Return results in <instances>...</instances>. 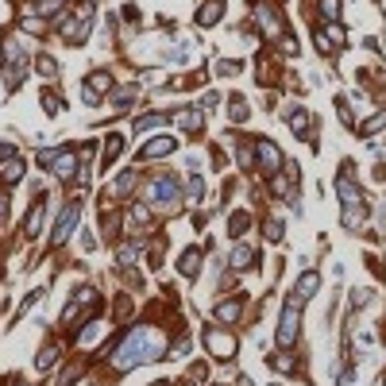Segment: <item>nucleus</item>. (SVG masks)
<instances>
[{
	"label": "nucleus",
	"mask_w": 386,
	"mask_h": 386,
	"mask_svg": "<svg viewBox=\"0 0 386 386\" xmlns=\"http://www.w3.org/2000/svg\"><path fill=\"white\" fill-rule=\"evenodd\" d=\"M251 267H259V255H255V247L251 244H244V239H236L232 244V251H228V270H251Z\"/></svg>",
	"instance_id": "obj_14"
},
{
	"label": "nucleus",
	"mask_w": 386,
	"mask_h": 386,
	"mask_svg": "<svg viewBox=\"0 0 386 386\" xmlns=\"http://www.w3.org/2000/svg\"><path fill=\"white\" fill-rule=\"evenodd\" d=\"M170 120H174L178 131H185V135H201V128H205V116H201V108H182V112H174Z\"/></svg>",
	"instance_id": "obj_16"
},
{
	"label": "nucleus",
	"mask_w": 386,
	"mask_h": 386,
	"mask_svg": "<svg viewBox=\"0 0 386 386\" xmlns=\"http://www.w3.org/2000/svg\"><path fill=\"white\" fill-rule=\"evenodd\" d=\"M81 100H85V105H100V97L89 89V85H81Z\"/></svg>",
	"instance_id": "obj_48"
},
{
	"label": "nucleus",
	"mask_w": 386,
	"mask_h": 386,
	"mask_svg": "<svg viewBox=\"0 0 386 386\" xmlns=\"http://www.w3.org/2000/svg\"><path fill=\"white\" fill-rule=\"evenodd\" d=\"M178 151V139L174 135H151L143 147H139V162H159V159H170Z\"/></svg>",
	"instance_id": "obj_11"
},
{
	"label": "nucleus",
	"mask_w": 386,
	"mask_h": 386,
	"mask_svg": "<svg viewBox=\"0 0 386 386\" xmlns=\"http://www.w3.org/2000/svg\"><path fill=\"white\" fill-rule=\"evenodd\" d=\"M224 0H205V4L197 8V27H216V23L224 20Z\"/></svg>",
	"instance_id": "obj_19"
},
{
	"label": "nucleus",
	"mask_w": 386,
	"mask_h": 386,
	"mask_svg": "<svg viewBox=\"0 0 386 386\" xmlns=\"http://www.w3.org/2000/svg\"><path fill=\"white\" fill-rule=\"evenodd\" d=\"M85 85H89V89L97 93V97H105V93L116 85V77H112V69H93V74L85 77Z\"/></svg>",
	"instance_id": "obj_24"
},
{
	"label": "nucleus",
	"mask_w": 386,
	"mask_h": 386,
	"mask_svg": "<svg viewBox=\"0 0 386 386\" xmlns=\"http://www.w3.org/2000/svg\"><path fill=\"white\" fill-rule=\"evenodd\" d=\"M35 69H39L43 77H54V74H58V62H54L51 54H39V58H35Z\"/></svg>",
	"instance_id": "obj_41"
},
{
	"label": "nucleus",
	"mask_w": 386,
	"mask_h": 386,
	"mask_svg": "<svg viewBox=\"0 0 386 386\" xmlns=\"http://www.w3.org/2000/svg\"><path fill=\"white\" fill-rule=\"evenodd\" d=\"M112 313H116V321H128V317H131V313H135V305H131V301H128V298H120V305H116V309H112Z\"/></svg>",
	"instance_id": "obj_45"
},
{
	"label": "nucleus",
	"mask_w": 386,
	"mask_h": 386,
	"mask_svg": "<svg viewBox=\"0 0 386 386\" xmlns=\"http://www.w3.org/2000/svg\"><path fill=\"white\" fill-rule=\"evenodd\" d=\"M185 193H189L193 201H201V193H205V182H201V174H189V182H185Z\"/></svg>",
	"instance_id": "obj_44"
},
{
	"label": "nucleus",
	"mask_w": 386,
	"mask_h": 386,
	"mask_svg": "<svg viewBox=\"0 0 386 386\" xmlns=\"http://www.w3.org/2000/svg\"><path fill=\"white\" fill-rule=\"evenodd\" d=\"M317 12H321V23H336L344 12V0H317Z\"/></svg>",
	"instance_id": "obj_30"
},
{
	"label": "nucleus",
	"mask_w": 386,
	"mask_h": 386,
	"mask_svg": "<svg viewBox=\"0 0 386 386\" xmlns=\"http://www.w3.org/2000/svg\"><path fill=\"white\" fill-rule=\"evenodd\" d=\"M35 367H39V371H43V375H46V371H51V367H58V344H46V347H43V352H39V359H35Z\"/></svg>",
	"instance_id": "obj_33"
},
{
	"label": "nucleus",
	"mask_w": 386,
	"mask_h": 386,
	"mask_svg": "<svg viewBox=\"0 0 386 386\" xmlns=\"http://www.w3.org/2000/svg\"><path fill=\"white\" fill-rule=\"evenodd\" d=\"M166 347H170V340L159 324H139V328H131L128 336L120 340V347L112 352L108 363H112L116 375H128L139 363H159L162 355H166Z\"/></svg>",
	"instance_id": "obj_1"
},
{
	"label": "nucleus",
	"mask_w": 386,
	"mask_h": 386,
	"mask_svg": "<svg viewBox=\"0 0 386 386\" xmlns=\"http://www.w3.org/2000/svg\"><path fill=\"white\" fill-rule=\"evenodd\" d=\"M247 313V298L244 293H228V298H220L213 305V321L216 324H239Z\"/></svg>",
	"instance_id": "obj_9"
},
{
	"label": "nucleus",
	"mask_w": 386,
	"mask_h": 386,
	"mask_svg": "<svg viewBox=\"0 0 386 386\" xmlns=\"http://www.w3.org/2000/svg\"><path fill=\"white\" fill-rule=\"evenodd\" d=\"M128 220H131V228H151V224H154V216H151V208H147V205H135V208H131V213H128Z\"/></svg>",
	"instance_id": "obj_34"
},
{
	"label": "nucleus",
	"mask_w": 386,
	"mask_h": 386,
	"mask_svg": "<svg viewBox=\"0 0 386 386\" xmlns=\"http://www.w3.org/2000/svg\"><path fill=\"white\" fill-rule=\"evenodd\" d=\"M15 159V147L12 143H0V162H12Z\"/></svg>",
	"instance_id": "obj_49"
},
{
	"label": "nucleus",
	"mask_w": 386,
	"mask_h": 386,
	"mask_svg": "<svg viewBox=\"0 0 386 386\" xmlns=\"http://www.w3.org/2000/svg\"><path fill=\"white\" fill-rule=\"evenodd\" d=\"M262 236H267V244H282V220H278V216H267V220H262Z\"/></svg>",
	"instance_id": "obj_37"
},
{
	"label": "nucleus",
	"mask_w": 386,
	"mask_h": 386,
	"mask_svg": "<svg viewBox=\"0 0 386 386\" xmlns=\"http://www.w3.org/2000/svg\"><path fill=\"white\" fill-rule=\"evenodd\" d=\"M313 43H317V51H321V54H332V51H336V43H332V35H328V27H317V35H313Z\"/></svg>",
	"instance_id": "obj_40"
},
{
	"label": "nucleus",
	"mask_w": 386,
	"mask_h": 386,
	"mask_svg": "<svg viewBox=\"0 0 386 386\" xmlns=\"http://www.w3.org/2000/svg\"><path fill=\"white\" fill-rule=\"evenodd\" d=\"M336 197H340V205H344V208H359V205H367V197H363V185L355 182L352 162H344V166H340V178H336Z\"/></svg>",
	"instance_id": "obj_5"
},
{
	"label": "nucleus",
	"mask_w": 386,
	"mask_h": 386,
	"mask_svg": "<svg viewBox=\"0 0 386 386\" xmlns=\"http://www.w3.org/2000/svg\"><path fill=\"white\" fill-rule=\"evenodd\" d=\"M201 344H205V352L213 355L216 363H232V359H236V352H239V336H236V332L208 328V324H205V332H201Z\"/></svg>",
	"instance_id": "obj_4"
},
{
	"label": "nucleus",
	"mask_w": 386,
	"mask_h": 386,
	"mask_svg": "<svg viewBox=\"0 0 386 386\" xmlns=\"http://www.w3.org/2000/svg\"><path fill=\"white\" fill-rule=\"evenodd\" d=\"M81 375H85V363H74V367H66V371H62L58 386H74V382H77V378H81Z\"/></svg>",
	"instance_id": "obj_42"
},
{
	"label": "nucleus",
	"mask_w": 386,
	"mask_h": 386,
	"mask_svg": "<svg viewBox=\"0 0 386 386\" xmlns=\"http://www.w3.org/2000/svg\"><path fill=\"white\" fill-rule=\"evenodd\" d=\"M255 162L262 166V174H270L274 178L278 174V166H282V151H278V143L274 139H255Z\"/></svg>",
	"instance_id": "obj_13"
},
{
	"label": "nucleus",
	"mask_w": 386,
	"mask_h": 386,
	"mask_svg": "<svg viewBox=\"0 0 386 386\" xmlns=\"http://www.w3.org/2000/svg\"><path fill=\"white\" fill-rule=\"evenodd\" d=\"M77 239H81L85 251H97V239H93V232H89V228H81V236H77Z\"/></svg>",
	"instance_id": "obj_47"
},
{
	"label": "nucleus",
	"mask_w": 386,
	"mask_h": 386,
	"mask_svg": "<svg viewBox=\"0 0 386 386\" xmlns=\"http://www.w3.org/2000/svg\"><path fill=\"white\" fill-rule=\"evenodd\" d=\"M31 12H35L39 20H58V15H66V0H35Z\"/></svg>",
	"instance_id": "obj_23"
},
{
	"label": "nucleus",
	"mask_w": 386,
	"mask_h": 386,
	"mask_svg": "<svg viewBox=\"0 0 386 386\" xmlns=\"http://www.w3.org/2000/svg\"><path fill=\"white\" fill-rule=\"evenodd\" d=\"M286 124H290V131L298 139H309L313 135V112L309 108H301V105H293L290 112H286Z\"/></svg>",
	"instance_id": "obj_15"
},
{
	"label": "nucleus",
	"mask_w": 386,
	"mask_h": 386,
	"mask_svg": "<svg viewBox=\"0 0 386 386\" xmlns=\"http://www.w3.org/2000/svg\"><path fill=\"white\" fill-rule=\"evenodd\" d=\"M236 386H251V378H247V375H236Z\"/></svg>",
	"instance_id": "obj_51"
},
{
	"label": "nucleus",
	"mask_w": 386,
	"mask_h": 386,
	"mask_svg": "<svg viewBox=\"0 0 386 386\" xmlns=\"http://www.w3.org/2000/svg\"><path fill=\"white\" fill-rule=\"evenodd\" d=\"M43 108H46V116H62V100L51 89H43Z\"/></svg>",
	"instance_id": "obj_43"
},
{
	"label": "nucleus",
	"mask_w": 386,
	"mask_h": 386,
	"mask_svg": "<svg viewBox=\"0 0 386 386\" xmlns=\"http://www.w3.org/2000/svg\"><path fill=\"white\" fill-rule=\"evenodd\" d=\"M178 270H182L185 278H197V270H201V247H185L182 259H178Z\"/></svg>",
	"instance_id": "obj_25"
},
{
	"label": "nucleus",
	"mask_w": 386,
	"mask_h": 386,
	"mask_svg": "<svg viewBox=\"0 0 386 386\" xmlns=\"http://www.w3.org/2000/svg\"><path fill=\"white\" fill-rule=\"evenodd\" d=\"M97 305H100L97 290H93V286H77L74 298H69V305H66V313H62V324H74L81 313L93 317V313H97Z\"/></svg>",
	"instance_id": "obj_6"
},
{
	"label": "nucleus",
	"mask_w": 386,
	"mask_h": 386,
	"mask_svg": "<svg viewBox=\"0 0 386 386\" xmlns=\"http://www.w3.org/2000/svg\"><path fill=\"white\" fill-rule=\"evenodd\" d=\"M43 220H46V197H39L35 205H31L27 220H23V239H35L39 232H43Z\"/></svg>",
	"instance_id": "obj_17"
},
{
	"label": "nucleus",
	"mask_w": 386,
	"mask_h": 386,
	"mask_svg": "<svg viewBox=\"0 0 386 386\" xmlns=\"http://www.w3.org/2000/svg\"><path fill=\"white\" fill-rule=\"evenodd\" d=\"M4 216H8V189L0 185V224H4Z\"/></svg>",
	"instance_id": "obj_50"
},
{
	"label": "nucleus",
	"mask_w": 386,
	"mask_h": 386,
	"mask_svg": "<svg viewBox=\"0 0 386 386\" xmlns=\"http://www.w3.org/2000/svg\"><path fill=\"white\" fill-rule=\"evenodd\" d=\"M270 367H274V371H282V375H298V359H293L290 352H278L274 359H270Z\"/></svg>",
	"instance_id": "obj_36"
},
{
	"label": "nucleus",
	"mask_w": 386,
	"mask_h": 386,
	"mask_svg": "<svg viewBox=\"0 0 386 386\" xmlns=\"http://www.w3.org/2000/svg\"><path fill=\"white\" fill-rule=\"evenodd\" d=\"M124 147H128V139H124L120 131H112V135H108L105 143H100V166H105V170L112 166V162L124 154Z\"/></svg>",
	"instance_id": "obj_18"
},
{
	"label": "nucleus",
	"mask_w": 386,
	"mask_h": 386,
	"mask_svg": "<svg viewBox=\"0 0 386 386\" xmlns=\"http://www.w3.org/2000/svg\"><path fill=\"white\" fill-rule=\"evenodd\" d=\"M135 97H139V85H124V89L112 93V105L124 112V108H131V100H135Z\"/></svg>",
	"instance_id": "obj_35"
},
{
	"label": "nucleus",
	"mask_w": 386,
	"mask_h": 386,
	"mask_svg": "<svg viewBox=\"0 0 386 386\" xmlns=\"http://www.w3.org/2000/svg\"><path fill=\"white\" fill-rule=\"evenodd\" d=\"M77 166H81V159H77V143H62V147H58V162H54L51 174L58 178V182H69V178L81 174Z\"/></svg>",
	"instance_id": "obj_12"
},
{
	"label": "nucleus",
	"mask_w": 386,
	"mask_h": 386,
	"mask_svg": "<svg viewBox=\"0 0 386 386\" xmlns=\"http://www.w3.org/2000/svg\"><path fill=\"white\" fill-rule=\"evenodd\" d=\"M166 120H170L166 112H143V116L135 120V131H139V135H151V131H159Z\"/></svg>",
	"instance_id": "obj_26"
},
{
	"label": "nucleus",
	"mask_w": 386,
	"mask_h": 386,
	"mask_svg": "<svg viewBox=\"0 0 386 386\" xmlns=\"http://www.w3.org/2000/svg\"><path fill=\"white\" fill-rule=\"evenodd\" d=\"M317 290H321V274H317V270H305V274L293 282V298H301V301L317 298Z\"/></svg>",
	"instance_id": "obj_21"
},
{
	"label": "nucleus",
	"mask_w": 386,
	"mask_h": 386,
	"mask_svg": "<svg viewBox=\"0 0 386 386\" xmlns=\"http://www.w3.org/2000/svg\"><path fill=\"white\" fill-rule=\"evenodd\" d=\"M220 105V93H205V97H201V112H208V108H216Z\"/></svg>",
	"instance_id": "obj_46"
},
{
	"label": "nucleus",
	"mask_w": 386,
	"mask_h": 386,
	"mask_svg": "<svg viewBox=\"0 0 386 386\" xmlns=\"http://www.w3.org/2000/svg\"><path fill=\"white\" fill-rule=\"evenodd\" d=\"M23 174H27V162H23V159H12V162L4 166V174H0L4 189H8V185H20V182H23Z\"/></svg>",
	"instance_id": "obj_28"
},
{
	"label": "nucleus",
	"mask_w": 386,
	"mask_h": 386,
	"mask_svg": "<svg viewBox=\"0 0 386 386\" xmlns=\"http://www.w3.org/2000/svg\"><path fill=\"white\" fill-rule=\"evenodd\" d=\"M54 27H58V35H62V43H69V46H81L85 39H89V31H93V23L85 20V15H58V23H54Z\"/></svg>",
	"instance_id": "obj_8"
},
{
	"label": "nucleus",
	"mask_w": 386,
	"mask_h": 386,
	"mask_svg": "<svg viewBox=\"0 0 386 386\" xmlns=\"http://www.w3.org/2000/svg\"><path fill=\"white\" fill-rule=\"evenodd\" d=\"M8 386H27V382H23V378H12V382H8Z\"/></svg>",
	"instance_id": "obj_52"
},
{
	"label": "nucleus",
	"mask_w": 386,
	"mask_h": 386,
	"mask_svg": "<svg viewBox=\"0 0 386 386\" xmlns=\"http://www.w3.org/2000/svg\"><path fill=\"white\" fill-rule=\"evenodd\" d=\"M355 131H359L363 139H371V135H378V131H386V112H375L371 120H363Z\"/></svg>",
	"instance_id": "obj_32"
},
{
	"label": "nucleus",
	"mask_w": 386,
	"mask_h": 386,
	"mask_svg": "<svg viewBox=\"0 0 386 386\" xmlns=\"http://www.w3.org/2000/svg\"><path fill=\"white\" fill-rule=\"evenodd\" d=\"M255 23H259V31L270 39V43H278V39L286 35V20H282V12H278L274 4H259V8H255Z\"/></svg>",
	"instance_id": "obj_10"
},
{
	"label": "nucleus",
	"mask_w": 386,
	"mask_h": 386,
	"mask_svg": "<svg viewBox=\"0 0 386 386\" xmlns=\"http://www.w3.org/2000/svg\"><path fill=\"white\" fill-rule=\"evenodd\" d=\"M135 185H139V170H120L112 178V185H108V197H128Z\"/></svg>",
	"instance_id": "obj_20"
},
{
	"label": "nucleus",
	"mask_w": 386,
	"mask_h": 386,
	"mask_svg": "<svg viewBox=\"0 0 386 386\" xmlns=\"http://www.w3.org/2000/svg\"><path fill=\"white\" fill-rule=\"evenodd\" d=\"M135 255H139V244H135V239L116 247V262H124V267H128V262H135Z\"/></svg>",
	"instance_id": "obj_39"
},
{
	"label": "nucleus",
	"mask_w": 386,
	"mask_h": 386,
	"mask_svg": "<svg viewBox=\"0 0 386 386\" xmlns=\"http://www.w3.org/2000/svg\"><path fill=\"white\" fill-rule=\"evenodd\" d=\"M147 201H151L159 213H178V205H182V178L178 174H159L151 185H147Z\"/></svg>",
	"instance_id": "obj_3"
},
{
	"label": "nucleus",
	"mask_w": 386,
	"mask_h": 386,
	"mask_svg": "<svg viewBox=\"0 0 386 386\" xmlns=\"http://www.w3.org/2000/svg\"><path fill=\"white\" fill-rule=\"evenodd\" d=\"M236 162H239L244 170L255 166V139H251V143H239V147H236Z\"/></svg>",
	"instance_id": "obj_38"
},
{
	"label": "nucleus",
	"mask_w": 386,
	"mask_h": 386,
	"mask_svg": "<svg viewBox=\"0 0 386 386\" xmlns=\"http://www.w3.org/2000/svg\"><path fill=\"white\" fill-rule=\"evenodd\" d=\"M301 309H305V301L293 298V293L282 301V313H278V332H274V340H278V347H282V352H290V347L298 344V336H301Z\"/></svg>",
	"instance_id": "obj_2"
},
{
	"label": "nucleus",
	"mask_w": 386,
	"mask_h": 386,
	"mask_svg": "<svg viewBox=\"0 0 386 386\" xmlns=\"http://www.w3.org/2000/svg\"><path fill=\"white\" fill-rule=\"evenodd\" d=\"M228 120H232V124L251 120V108H247V100H244V97H228Z\"/></svg>",
	"instance_id": "obj_31"
},
{
	"label": "nucleus",
	"mask_w": 386,
	"mask_h": 386,
	"mask_svg": "<svg viewBox=\"0 0 386 386\" xmlns=\"http://www.w3.org/2000/svg\"><path fill=\"white\" fill-rule=\"evenodd\" d=\"M74 340H77V347H93V344H100V340H105V324H100V321H89V324H81Z\"/></svg>",
	"instance_id": "obj_22"
},
{
	"label": "nucleus",
	"mask_w": 386,
	"mask_h": 386,
	"mask_svg": "<svg viewBox=\"0 0 386 386\" xmlns=\"http://www.w3.org/2000/svg\"><path fill=\"white\" fill-rule=\"evenodd\" d=\"M77 220H81V201H66V205L58 208V216H54V228H51V244H66L69 232L77 228Z\"/></svg>",
	"instance_id": "obj_7"
},
{
	"label": "nucleus",
	"mask_w": 386,
	"mask_h": 386,
	"mask_svg": "<svg viewBox=\"0 0 386 386\" xmlns=\"http://www.w3.org/2000/svg\"><path fill=\"white\" fill-rule=\"evenodd\" d=\"M367 213H371L367 205H359V208H344V216H340V224H344L347 232H359L363 224H367Z\"/></svg>",
	"instance_id": "obj_27"
},
{
	"label": "nucleus",
	"mask_w": 386,
	"mask_h": 386,
	"mask_svg": "<svg viewBox=\"0 0 386 386\" xmlns=\"http://www.w3.org/2000/svg\"><path fill=\"white\" fill-rule=\"evenodd\" d=\"M247 228H251V213H247V208H236V213L228 216V232H232V239H239Z\"/></svg>",
	"instance_id": "obj_29"
}]
</instances>
